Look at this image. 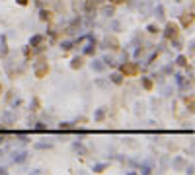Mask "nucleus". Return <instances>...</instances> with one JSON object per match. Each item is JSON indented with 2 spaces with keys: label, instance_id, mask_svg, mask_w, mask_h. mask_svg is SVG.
<instances>
[{
  "label": "nucleus",
  "instance_id": "obj_1",
  "mask_svg": "<svg viewBox=\"0 0 195 175\" xmlns=\"http://www.w3.org/2000/svg\"><path fill=\"white\" fill-rule=\"evenodd\" d=\"M121 74H123V76H136V74H139V66H136L135 62H125V64L121 66Z\"/></svg>",
  "mask_w": 195,
  "mask_h": 175
},
{
  "label": "nucleus",
  "instance_id": "obj_2",
  "mask_svg": "<svg viewBox=\"0 0 195 175\" xmlns=\"http://www.w3.org/2000/svg\"><path fill=\"white\" fill-rule=\"evenodd\" d=\"M178 33H180V27H178V24H172L170 21L168 26H166V31H164V35L168 39H176L178 37Z\"/></svg>",
  "mask_w": 195,
  "mask_h": 175
},
{
  "label": "nucleus",
  "instance_id": "obj_3",
  "mask_svg": "<svg viewBox=\"0 0 195 175\" xmlns=\"http://www.w3.org/2000/svg\"><path fill=\"white\" fill-rule=\"evenodd\" d=\"M47 74H49V64H47V62H43V64H39L37 68H35V76L37 78H45Z\"/></svg>",
  "mask_w": 195,
  "mask_h": 175
},
{
  "label": "nucleus",
  "instance_id": "obj_4",
  "mask_svg": "<svg viewBox=\"0 0 195 175\" xmlns=\"http://www.w3.org/2000/svg\"><path fill=\"white\" fill-rule=\"evenodd\" d=\"M193 24V14H183L182 16V26L183 27H189Z\"/></svg>",
  "mask_w": 195,
  "mask_h": 175
},
{
  "label": "nucleus",
  "instance_id": "obj_5",
  "mask_svg": "<svg viewBox=\"0 0 195 175\" xmlns=\"http://www.w3.org/2000/svg\"><path fill=\"white\" fill-rule=\"evenodd\" d=\"M39 18L43 19V21H51V18H53V14L49 12V10H41V12H39Z\"/></svg>",
  "mask_w": 195,
  "mask_h": 175
},
{
  "label": "nucleus",
  "instance_id": "obj_6",
  "mask_svg": "<svg viewBox=\"0 0 195 175\" xmlns=\"http://www.w3.org/2000/svg\"><path fill=\"white\" fill-rule=\"evenodd\" d=\"M143 86H144V90H152V80H148V78H144L143 80Z\"/></svg>",
  "mask_w": 195,
  "mask_h": 175
},
{
  "label": "nucleus",
  "instance_id": "obj_7",
  "mask_svg": "<svg viewBox=\"0 0 195 175\" xmlns=\"http://www.w3.org/2000/svg\"><path fill=\"white\" fill-rule=\"evenodd\" d=\"M70 66H72V68H74V70H76V68H80V66H82V58H74Z\"/></svg>",
  "mask_w": 195,
  "mask_h": 175
},
{
  "label": "nucleus",
  "instance_id": "obj_8",
  "mask_svg": "<svg viewBox=\"0 0 195 175\" xmlns=\"http://www.w3.org/2000/svg\"><path fill=\"white\" fill-rule=\"evenodd\" d=\"M111 80H113L115 84H121V82H123V78H121V74H113V76H111Z\"/></svg>",
  "mask_w": 195,
  "mask_h": 175
},
{
  "label": "nucleus",
  "instance_id": "obj_9",
  "mask_svg": "<svg viewBox=\"0 0 195 175\" xmlns=\"http://www.w3.org/2000/svg\"><path fill=\"white\" fill-rule=\"evenodd\" d=\"M178 64L185 66V64H187V58H185V57H180V58H178Z\"/></svg>",
  "mask_w": 195,
  "mask_h": 175
},
{
  "label": "nucleus",
  "instance_id": "obj_10",
  "mask_svg": "<svg viewBox=\"0 0 195 175\" xmlns=\"http://www.w3.org/2000/svg\"><path fill=\"white\" fill-rule=\"evenodd\" d=\"M148 31H150V33H158V27H156V26H150Z\"/></svg>",
  "mask_w": 195,
  "mask_h": 175
},
{
  "label": "nucleus",
  "instance_id": "obj_11",
  "mask_svg": "<svg viewBox=\"0 0 195 175\" xmlns=\"http://www.w3.org/2000/svg\"><path fill=\"white\" fill-rule=\"evenodd\" d=\"M18 4L20 6H27V0H18Z\"/></svg>",
  "mask_w": 195,
  "mask_h": 175
},
{
  "label": "nucleus",
  "instance_id": "obj_12",
  "mask_svg": "<svg viewBox=\"0 0 195 175\" xmlns=\"http://www.w3.org/2000/svg\"><path fill=\"white\" fill-rule=\"evenodd\" d=\"M111 2H113V4H123L125 0H111Z\"/></svg>",
  "mask_w": 195,
  "mask_h": 175
},
{
  "label": "nucleus",
  "instance_id": "obj_13",
  "mask_svg": "<svg viewBox=\"0 0 195 175\" xmlns=\"http://www.w3.org/2000/svg\"><path fill=\"white\" fill-rule=\"evenodd\" d=\"M0 93H2V88H0Z\"/></svg>",
  "mask_w": 195,
  "mask_h": 175
}]
</instances>
